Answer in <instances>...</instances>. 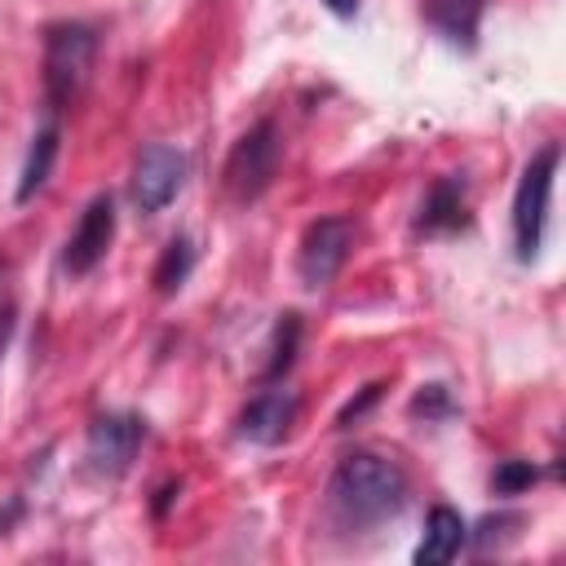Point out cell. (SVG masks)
<instances>
[{
  "instance_id": "6da1fadb",
  "label": "cell",
  "mask_w": 566,
  "mask_h": 566,
  "mask_svg": "<svg viewBox=\"0 0 566 566\" xmlns=\"http://www.w3.org/2000/svg\"><path fill=\"white\" fill-rule=\"evenodd\" d=\"M402 504H407V473L371 451L345 455L327 482V513L345 531H376L394 522Z\"/></svg>"
},
{
  "instance_id": "7a4b0ae2",
  "label": "cell",
  "mask_w": 566,
  "mask_h": 566,
  "mask_svg": "<svg viewBox=\"0 0 566 566\" xmlns=\"http://www.w3.org/2000/svg\"><path fill=\"white\" fill-rule=\"evenodd\" d=\"M93 53H97V35L84 22H57L44 35V88H49V106L62 111L80 97V88L88 84L93 71Z\"/></svg>"
},
{
  "instance_id": "3957f363",
  "label": "cell",
  "mask_w": 566,
  "mask_h": 566,
  "mask_svg": "<svg viewBox=\"0 0 566 566\" xmlns=\"http://www.w3.org/2000/svg\"><path fill=\"white\" fill-rule=\"evenodd\" d=\"M557 159L562 150L548 142L544 150H535L517 177L513 190V248L517 261H535L539 243H544V221H548V199H553V177H557Z\"/></svg>"
},
{
  "instance_id": "277c9868",
  "label": "cell",
  "mask_w": 566,
  "mask_h": 566,
  "mask_svg": "<svg viewBox=\"0 0 566 566\" xmlns=\"http://www.w3.org/2000/svg\"><path fill=\"white\" fill-rule=\"evenodd\" d=\"M279 159H283V142H279L274 119L252 124V128L234 142V150H230V159H226V190H230L239 203L265 195L270 181H274V172H279Z\"/></svg>"
},
{
  "instance_id": "5b68a950",
  "label": "cell",
  "mask_w": 566,
  "mask_h": 566,
  "mask_svg": "<svg viewBox=\"0 0 566 566\" xmlns=\"http://www.w3.org/2000/svg\"><path fill=\"white\" fill-rule=\"evenodd\" d=\"M354 248V221L349 217H318L296 248V274L305 287H323L340 274V265L349 261Z\"/></svg>"
},
{
  "instance_id": "8992f818",
  "label": "cell",
  "mask_w": 566,
  "mask_h": 566,
  "mask_svg": "<svg viewBox=\"0 0 566 566\" xmlns=\"http://www.w3.org/2000/svg\"><path fill=\"white\" fill-rule=\"evenodd\" d=\"M186 172H190V159L186 150L177 146H164V142H150L142 146L137 164H133V203L142 212H159L177 199V190L186 186Z\"/></svg>"
},
{
  "instance_id": "52a82bcc",
  "label": "cell",
  "mask_w": 566,
  "mask_h": 566,
  "mask_svg": "<svg viewBox=\"0 0 566 566\" xmlns=\"http://www.w3.org/2000/svg\"><path fill=\"white\" fill-rule=\"evenodd\" d=\"M142 438H146V424L137 416H124V411L97 416L88 424V464L97 473H106V478H119L133 464Z\"/></svg>"
},
{
  "instance_id": "ba28073f",
  "label": "cell",
  "mask_w": 566,
  "mask_h": 566,
  "mask_svg": "<svg viewBox=\"0 0 566 566\" xmlns=\"http://www.w3.org/2000/svg\"><path fill=\"white\" fill-rule=\"evenodd\" d=\"M111 239H115V203H111V195H97V199L80 212V226H75L71 239H66L62 265H66L71 274H88V270L106 256Z\"/></svg>"
},
{
  "instance_id": "9c48e42d",
  "label": "cell",
  "mask_w": 566,
  "mask_h": 566,
  "mask_svg": "<svg viewBox=\"0 0 566 566\" xmlns=\"http://www.w3.org/2000/svg\"><path fill=\"white\" fill-rule=\"evenodd\" d=\"M292 424H296V398L283 394V389H265V394H256V398L243 407V416H239V438H248V442H256V447H274V442L287 438Z\"/></svg>"
},
{
  "instance_id": "30bf717a",
  "label": "cell",
  "mask_w": 566,
  "mask_h": 566,
  "mask_svg": "<svg viewBox=\"0 0 566 566\" xmlns=\"http://www.w3.org/2000/svg\"><path fill=\"white\" fill-rule=\"evenodd\" d=\"M464 535H469L464 517H460L455 509L438 504V509L424 517V539L416 544V562H420V566H442V562H451V557L460 553Z\"/></svg>"
},
{
  "instance_id": "8fae6325",
  "label": "cell",
  "mask_w": 566,
  "mask_h": 566,
  "mask_svg": "<svg viewBox=\"0 0 566 566\" xmlns=\"http://www.w3.org/2000/svg\"><path fill=\"white\" fill-rule=\"evenodd\" d=\"M455 226H464V177H438L420 203L416 230L438 234V230H455Z\"/></svg>"
},
{
  "instance_id": "7c38bea8",
  "label": "cell",
  "mask_w": 566,
  "mask_h": 566,
  "mask_svg": "<svg viewBox=\"0 0 566 566\" xmlns=\"http://www.w3.org/2000/svg\"><path fill=\"white\" fill-rule=\"evenodd\" d=\"M53 155H57V124L49 119V124L31 137V150H27V164H22V181H18V203H27V199L49 181Z\"/></svg>"
},
{
  "instance_id": "4fadbf2b",
  "label": "cell",
  "mask_w": 566,
  "mask_h": 566,
  "mask_svg": "<svg viewBox=\"0 0 566 566\" xmlns=\"http://www.w3.org/2000/svg\"><path fill=\"white\" fill-rule=\"evenodd\" d=\"M478 13H482V0H429V18H433V22L442 27V35L455 40V44H473Z\"/></svg>"
},
{
  "instance_id": "5bb4252c",
  "label": "cell",
  "mask_w": 566,
  "mask_h": 566,
  "mask_svg": "<svg viewBox=\"0 0 566 566\" xmlns=\"http://www.w3.org/2000/svg\"><path fill=\"white\" fill-rule=\"evenodd\" d=\"M190 270H195V248H190V239H186V234H177V239L164 248L159 265H155V287H159L164 296H172V292L190 279Z\"/></svg>"
},
{
  "instance_id": "9a60e30c",
  "label": "cell",
  "mask_w": 566,
  "mask_h": 566,
  "mask_svg": "<svg viewBox=\"0 0 566 566\" xmlns=\"http://www.w3.org/2000/svg\"><path fill=\"white\" fill-rule=\"evenodd\" d=\"M296 340H301V323H296V314H283L279 327H274V358H270V367H265V380H279V376L292 367Z\"/></svg>"
},
{
  "instance_id": "2e32d148",
  "label": "cell",
  "mask_w": 566,
  "mask_h": 566,
  "mask_svg": "<svg viewBox=\"0 0 566 566\" xmlns=\"http://www.w3.org/2000/svg\"><path fill=\"white\" fill-rule=\"evenodd\" d=\"M535 478H539V469H535L531 460H504V464L491 473V491H495V495H517V491H526Z\"/></svg>"
},
{
  "instance_id": "e0dca14e",
  "label": "cell",
  "mask_w": 566,
  "mask_h": 566,
  "mask_svg": "<svg viewBox=\"0 0 566 566\" xmlns=\"http://www.w3.org/2000/svg\"><path fill=\"white\" fill-rule=\"evenodd\" d=\"M455 402L442 385H420V394L411 398V416H424V420H438V416H451Z\"/></svg>"
},
{
  "instance_id": "ac0fdd59",
  "label": "cell",
  "mask_w": 566,
  "mask_h": 566,
  "mask_svg": "<svg viewBox=\"0 0 566 566\" xmlns=\"http://www.w3.org/2000/svg\"><path fill=\"white\" fill-rule=\"evenodd\" d=\"M13 323H18V296H13V270L0 265V354L13 336Z\"/></svg>"
},
{
  "instance_id": "d6986e66",
  "label": "cell",
  "mask_w": 566,
  "mask_h": 566,
  "mask_svg": "<svg viewBox=\"0 0 566 566\" xmlns=\"http://www.w3.org/2000/svg\"><path fill=\"white\" fill-rule=\"evenodd\" d=\"M376 398H380V385H367V389H363V398L345 402V411H340V420H336V424H349V420H358V416H363V411H367Z\"/></svg>"
},
{
  "instance_id": "ffe728a7",
  "label": "cell",
  "mask_w": 566,
  "mask_h": 566,
  "mask_svg": "<svg viewBox=\"0 0 566 566\" xmlns=\"http://www.w3.org/2000/svg\"><path fill=\"white\" fill-rule=\"evenodd\" d=\"M323 4H327L336 18H354V9H358V0H323Z\"/></svg>"
}]
</instances>
